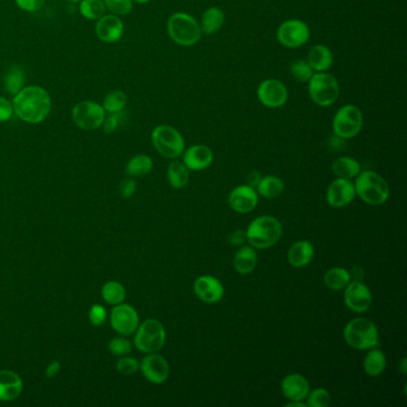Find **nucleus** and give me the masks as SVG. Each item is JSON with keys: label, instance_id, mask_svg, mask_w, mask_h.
Here are the masks:
<instances>
[{"label": "nucleus", "instance_id": "nucleus-1", "mask_svg": "<svg viewBox=\"0 0 407 407\" xmlns=\"http://www.w3.org/2000/svg\"><path fill=\"white\" fill-rule=\"evenodd\" d=\"M12 107L14 114L23 122L40 125L52 111V97L42 86H24L12 98Z\"/></svg>", "mask_w": 407, "mask_h": 407}, {"label": "nucleus", "instance_id": "nucleus-2", "mask_svg": "<svg viewBox=\"0 0 407 407\" xmlns=\"http://www.w3.org/2000/svg\"><path fill=\"white\" fill-rule=\"evenodd\" d=\"M246 241L255 250H267L278 244L283 233L281 221L271 215L253 218L248 225Z\"/></svg>", "mask_w": 407, "mask_h": 407}, {"label": "nucleus", "instance_id": "nucleus-3", "mask_svg": "<svg viewBox=\"0 0 407 407\" xmlns=\"http://www.w3.org/2000/svg\"><path fill=\"white\" fill-rule=\"evenodd\" d=\"M356 195L369 206H381L388 201L391 190L381 174L375 171H361L355 178Z\"/></svg>", "mask_w": 407, "mask_h": 407}, {"label": "nucleus", "instance_id": "nucleus-4", "mask_svg": "<svg viewBox=\"0 0 407 407\" xmlns=\"http://www.w3.org/2000/svg\"><path fill=\"white\" fill-rule=\"evenodd\" d=\"M166 29L171 40L181 47L196 45L204 35L199 21L186 12L171 15L167 19Z\"/></svg>", "mask_w": 407, "mask_h": 407}, {"label": "nucleus", "instance_id": "nucleus-5", "mask_svg": "<svg viewBox=\"0 0 407 407\" xmlns=\"http://www.w3.org/2000/svg\"><path fill=\"white\" fill-rule=\"evenodd\" d=\"M344 341L355 350H369L379 347L380 334L378 326L366 318H355L345 325Z\"/></svg>", "mask_w": 407, "mask_h": 407}, {"label": "nucleus", "instance_id": "nucleus-6", "mask_svg": "<svg viewBox=\"0 0 407 407\" xmlns=\"http://www.w3.org/2000/svg\"><path fill=\"white\" fill-rule=\"evenodd\" d=\"M307 84L308 95L318 107H331L341 95V86L337 78L329 72H315Z\"/></svg>", "mask_w": 407, "mask_h": 407}, {"label": "nucleus", "instance_id": "nucleus-7", "mask_svg": "<svg viewBox=\"0 0 407 407\" xmlns=\"http://www.w3.org/2000/svg\"><path fill=\"white\" fill-rule=\"evenodd\" d=\"M153 147L166 159H177L185 151L184 137L178 130L169 125H160L151 134Z\"/></svg>", "mask_w": 407, "mask_h": 407}, {"label": "nucleus", "instance_id": "nucleus-8", "mask_svg": "<svg viewBox=\"0 0 407 407\" xmlns=\"http://www.w3.org/2000/svg\"><path fill=\"white\" fill-rule=\"evenodd\" d=\"M134 337V344L144 354L159 352L166 342V331L158 319H147L139 324Z\"/></svg>", "mask_w": 407, "mask_h": 407}, {"label": "nucleus", "instance_id": "nucleus-9", "mask_svg": "<svg viewBox=\"0 0 407 407\" xmlns=\"http://www.w3.org/2000/svg\"><path fill=\"white\" fill-rule=\"evenodd\" d=\"M363 114L359 107L354 104H345L338 109L332 120V130L334 135L343 140H350L359 135L362 130Z\"/></svg>", "mask_w": 407, "mask_h": 407}, {"label": "nucleus", "instance_id": "nucleus-10", "mask_svg": "<svg viewBox=\"0 0 407 407\" xmlns=\"http://www.w3.org/2000/svg\"><path fill=\"white\" fill-rule=\"evenodd\" d=\"M107 112L102 104L93 100H82L72 109V120L74 125L83 130L92 132L103 125Z\"/></svg>", "mask_w": 407, "mask_h": 407}, {"label": "nucleus", "instance_id": "nucleus-11", "mask_svg": "<svg viewBox=\"0 0 407 407\" xmlns=\"http://www.w3.org/2000/svg\"><path fill=\"white\" fill-rule=\"evenodd\" d=\"M276 37L280 45L285 48H300L311 38V29L307 23L301 19H287L278 26Z\"/></svg>", "mask_w": 407, "mask_h": 407}, {"label": "nucleus", "instance_id": "nucleus-12", "mask_svg": "<svg viewBox=\"0 0 407 407\" xmlns=\"http://www.w3.org/2000/svg\"><path fill=\"white\" fill-rule=\"evenodd\" d=\"M288 89L278 79H265L257 88V98L262 105L269 109H280L288 100Z\"/></svg>", "mask_w": 407, "mask_h": 407}, {"label": "nucleus", "instance_id": "nucleus-13", "mask_svg": "<svg viewBox=\"0 0 407 407\" xmlns=\"http://www.w3.org/2000/svg\"><path fill=\"white\" fill-rule=\"evenodd\" d=\"M344 304L348 310L362 314L366 313L373 304V295L369 287L359 280L350 282L344 289Z\"/></svg>", "mask_w": 407, "mask_h": 407}, {"label": "nucleus", "instance_id": "nucleus-14", "mask_svg": "<svg viewBox=\"0 0 407 407\" xmlns=\"http://www.w3.org/2000/svg\"><path fill=\"white\" fill-rule=\"evenodd\" d=\"M111 327L121 336H130L137 331L140 318L137 310L128 304L116 305L110 314Z\"/></svg>", "mask_w": 407, "mask_h": 407}, {"label": "nucleus", "instance_id": "nucleus-15", "mask_svg": "<svg viewBox=\"0 0 407 407\" xmlns=\"http://www.w3.org/2000/svg\"><path fill=\"white\" fill-rule=\"evenodd\" d=\"M140 370L144 379L154 385H162L170 376L169 362L158 352L144 356L140 363Z\"/></svg>", "mask_w": 407, "mask_h": 407}, {"label": "nucleus", "instance_id": "nucleus-16", "mask_svg": "<svg viewBox=\"0 0 407 407\" xmlns=\"http://www.w3.org/2000/svg\"><path fill=\"white\" fill-rule=\"evenodd\" d=\"M194 292L204 304L214 305L223 299L225 287L218 278L202 275L194 282Z\"/></svg>", "mask_w": 407, "mask_h": 407}, {"label": "nucleus", "instance_id": "nucleus-17", "mask_svg": "<svg viewBox=\"0 0 407 407\" xmlns=\"http://www.w3.org/2000/svg\"><path fill=\"white\" fill-rule=\"evenodd\" d=\"M356 190L355 184L352 181L337 178L329 185L326 191V201L329 206L333 208L348 207L355 200Z\"/></svg>", "mask_w": 407, "mask_h": 407}, {"label": "nucleus", "instance_id": "nucleus-18", "mask_svg": "<svg viewBox=\"0 0 407 407\" xmlns=\"http://www.w3.org/2000/svg\"><path fill=\"white\" fill-rule=\"evenodd\" d=\"M259 195L253 186L248 184L238 185L228 195V204L232 211L239 214H248L255 211L258 204Z\"/></svg>", "mask_w": 407, "mask_h": 407}, {"label": "nucleus", "instance_id": "nucleus-19", "mask_svg": "<svg viewBox=\"0 0 407 407\" xmlns=\"http://www.w3.org/2000/svg\"><path fill=\"white\" fill-rule=\"evenodd\" d=\"M95 30L100 41L110 45V43L119 42L122 38L123 33H125V24L119 16L109 14V15H104L97 21Z\"/></svg>", "mask_w": 407, "mask_h": 407}, {"label": "nucleus", "instance_id": "nucleus-20", "mask_svg": "<svg viewBox=\"0 0 407 407\" xmlns=\"http://www.w3.org/2000/svg\"><path fill=\"white\" fill-rule=\"evenodd\" d=\"M183 163L190 171H204L211 166L214 162V152L207 144H193L185 148L183 152Z\"/></svg>", "mask_w": 407, "mask_h": 407}, {"label": "nucleus", "instance_id": "nucleus-21", "mask_svg": "<svg viewBox=\"0 0 407 407\" xmlns=\"http://www.w3.org/2000/svg\"><path fill=\"white\" fill-rule=\"evenodd\" d=\"M281 391L289 401H304L311 391V385L304 375L294 373L282 379Z\"/></svg>", "mask_w": 407, "mask_h": 407}, {"label": "nucleus", "instance_id": "nucleus-22", "mask_svg": "<svg viewBox=\"0 0 407 407\" xmlns=\"http://www.w3.org/2000/svg\"><path fill=\"white\" fill-rule=\"evenodd\" d=\"M314 246L311 241L299 240L295 241L289 248L287 259L292 268L301 269V268L307 267L308 264L311 263L314 258Z\"/></svg>", "mask_w": 407, "mask_h": 407}, {"label": "nucleus", "instance_id": "nucleus-23", "mask_svg": "<svg viewBox=\"0 0 407 407\" xmlns=\"http://www.w3.org/2000/svg\"><path fill=\"white\" fill-rule=\"evenodd\" d=\"M23 392V381L15 371L0 370V401H12Z\"/></svg>", "mask_w": 407, "mask_h": 407}, {"label": "nucleus", "instance_id": "nucleus-24", "mask_svg": "<svg viewBox=\"0 0 407 407\" xmlns=\"http://www.w3.org/2000/svg\"><path fill=\"white\" fill-rule=\"evenodd\" d=\"M257 252L251 245H241L233 257L234 270L241 276L251 274L257 267Z\"/></svg>", "mask_w": 407, "mask_h": 407}, {"label": "nucleus", "instance_id": "nucleus-25", "mask_svg": "<svg viewBox=\"0 0 407 407\" xmlns=\"http://www.w3.org/2000/svg\"><path fill=\"white\" fill-rule=\"evenodd\" d=\"M307 63L314 72H329L333 65V54L325 45H315L310 49Z\"/></svg>", "mask_w": 407, "mask_h": 407}, {"label": "nucleus", "instance_id": "nucleus-26", "mask_svg": "<svg viewBox=\"0 0 407 407\" xmlns=\"http://www.w3.org/2000/svg\"><path fill=\"white\" fill-rule=\"evenodd\" d=\"M225 21H226V16H225V12L222 11V9L218 6H211L202 14L201 21L199 22L201 31L204 35H214L221 30Z\"/></svg>", "mask_w": 407, "mask_h": 407}, {"label": "nucleus", "instance_id": "nucleus-27", "mask_svg": "<svg viewBox=\"0 0 407 407\" xmlns=\"http://www.w3.org/2000/svg\"><path fill=\"white\" fill-rule=\"evenodd\" d=\"M387 366V359L385 352L378 347L369 349L366 352V357L363 359V370L368 376L376 378L384 373Z\"/></svg>", "mask_w": 407, "mask_h": 407}, {"label": "nucleus", "instance_id": "nucleus-28", "mask_svg": "<svg viewBox=\"0 0 407 407\" xmlns=\"http://www.w3.org/2000/svg\"><path fill=\"white\" fill-rule=\"evenodd\" d=\"M257 193L267 200H274L281 196L285 191V183L281 178L274 174H268L260 178L258 184L255 186Z\"/></svg>", "mask_w": 407, "mask_h": 407}, {"label": "nucleus", "instance_id": "nucleus-29", "mask_svg": "<svg viewBox=\"0 0 407 407\" xmlns=\"http://www.w3.org/2000/svg\"><path fill=\"white\" fill-rule=\"evenodd\" d=\"M332 172L337 178L352 181L361 172V164L352 157H339L331 165Z\"/></svg>", "mask_w": 407, "mask_h": 407}, {"label": "nucleus", "instance_id": "nucleus-30", "mask_svg": "<svg viewBox=\"0 0 407 407\" xmlns=\"http://www.w3.org/2000/svg\"><path fill=\"white\" fill-rule=\"evenodd\" d=\"M166 177L174 189H183L189 183L190 170L183 162L174 159L167 167Z\"/></svg>", "mask_w": 407, "mask_h": 407}, {"label": "nucleus", "instance_id": "nucleus-31", "mask_svg": "<svg viewBox=\"0 0 407 407\" xmlns=\"http://www.w3.org/2000/svg\"><path fill=\"white\" fill-rule=\"evenodd\" d=\"M352 280L350 271L345 268H331L324 274V285L331 290H344Z\"/></svg>", "mask_w": 407, "mask_h": 407}, {"label": "nucleus", "instance_id": "nucleus-32", "mask_svg": "<svg viewBox=\"0 0 407 407\" xmlns=\"http://www.w3.org/2000/svg\"><path fill=\"white\" fill-rule=\"evenodd\" d=\"M153 169V160L147 154H137L127 163L126 172L130 177H144Z\"/></svg>", "mask_w": 407, "mask_h": 407}, {"label": "nucleus", "instance_id": "nucleus-33", "mask_svg": "<svg viewBox=\"0 0 407 407\" xmlns=\"http://www.w3.org/2000/svg\"><path fill=\"white\" fill-rule=\"evenodd\" d=\"M128 103V96L121 90H114L104 97L102 107L107 114H121Z\"/></svg>", "mask_w": 407, "mask_h": 407}, {"label": "nucleus", "instance_id": "nucleus-34", "mask_svg": "<svg viewBox=\"0 0 407 407\" xmlns=\"http://www.w3.org/2000/svg\"><path fill=\"white\" fill-rule=\"evenodd\" d=\"M102 297L107 304L112 305V306L122 304L126 299V289L120 282H107L102 287Z\"/></svg>", "mask_w": 407, "mask_h": 407}, {"label": "nucleus", "instance_id": "nucleus-35", "mask_svg": "<svg viewBox=\"0 0 407 407\" xmlns=\"http://www.w3.org/2000/svg\"><path fill=\"white\" fill-rule=\"evenodd\" d=\"M24 84H26V75L21 67H11L8 73L5 74L4 88L9 95L15 96L16 93H18L26 86Z\"/></svg>", "mask_w": 407, "mask_h": 407}, {"label": "nucleus", "instance_id": "nucleus-36", "mask_svg": "<svg viewBox=\"0 0 407 407\" xmlns=\"http://www.w3.org/2000/svg\"><path fill=\"white\" fill-rule=\"evenodd\" d=\"M105 11L103 0H82L79 3V12L88 21H98L105 15Z\"/></svg>", "mask_w": 407, "mask_h": 407}, {"label": "nucleus", "instance_id": "nucleus-37", "mask_svg": "<svg viewBox=\"0 0 407 407\" xmlns=\"http://www.w3.org/2000/svg\"><path fill=\"white\" fill-rule=\"evenodd\" d=\"M289 70H290V74L295 80L300 83H308V80L312 78V75L315 73L314 70H312V67L310 66V63H307V60H295L294 63H292L290 67H289Z\"/></svg>", "mask_w": 407, "mask_h": 407}, {"label": "nucleus", "instance_id": "nucleus-38", "mask_svg": "<svg viewBox=\"0 0 407 407\" xmlns=\"http://www.w3.org/2000/svg\"><path fill=\"white\" fill-rule=\"evenodd\" d=\"M305 400L307 407H327L331 403V393L326 388L311 389Z\"/></svg>", "mask_w": 407, "mask_h": 407}, {"label": "nucleus", "instance_id": "nucleus-39", "mask_svg": "<svg viewBox=\"0 0 407 407\" xmlns=\"http://www.w3.org/2000/svg\"><path fill=\"white\" fill-rule=\"evenodd\" d=\"M107 11L112 15L127 16L133 11V0H103Z\"/></svg>", "mask_w": 407, "mask_h": 407}, {"label": "nucleus", "instance_id": "nucleus-40", "mask_svg": "<svg viewBox=\"0 0 407 407\" xmlns=\"http://www.w3.org/2000/svg\"><path fill=\"white\" fill-rule=\"evenodd\" d=\"M132 349H133L132 343L125 337L112 338L109 343V350L111 354L114 356H119V357L130 355Z\"/></svg>", "mask_w": 407, "mask_h": 407}, {"label": "nucleus", "instance_id": "nucleus-41", "mask_svg": "<svg viewBox=\"0 0 407 407\" xmlns=\"http://www.w3.org/2000/svg\"><path fill=\"white\" fill-rule=\"evenodd\" d=\"M116 369L120 374L133 375L137 373V370L140 369V363L137 362V359H134V357H128V355L122 356L117 361Z\"/></svg>", "mask_w": 407, "mask_h": 407}, {"label": "nucleus", "instance_id": "nucleus-42", "mask_svg": "<svg viewBox=\"0 0 407 407\" xmlns=\"http://www.w3.org/2000/svg\"><path fill=\"white\" fill-rule=\"evenodd\" d=\"M89 319L93 326H102L107 320V311L100 305H93L90 308Z\"/></svg>", "mask_w": 407, "mask_h": 407}, {"label": "nucleus", "instance_id": "nucleus-43", "mask_svg": "<svg viewBox=\"0 0 407 407\" xmlns=\"http://www.w3.org/2000/svg\"><path fill=\"white\" fill-rule=\"evenodd\" d=\"M14 116V107L11 100L6 97L0 96V123L8 122Z\"/></svg>", "mask_w": 407, "mask_h": 407}, {"label": "nucleus", "instance_id": "nucleus-44", "mask_svg": "<svg viewBox=\"0 0 407 407\" xmlns=\"http://www.w3.org/2000/svg\"><path fill=\"white\" fill-rule=\"evenodd\" d=\"M46 0H15L16 5L22 11L36 12L45 4Z\"/></svg>", "mask_w": 407, "mask_h": 407}, {"label": "nucleus", "instance_id": "nucleus-45", "mask_svg": "<svg viewBox=\"0 0 407 407\" xmlns=\"http://www.w3.org/2000/svg\"><path fill=\"white\" fill-rule=\"evenodd\" d=\"M137 191V181L133 178H126L120 184V194L123 199H130Z\"/></svg>", "mask_w": 407, "mask_h": 407}, {"label": "nucleus", "instance_id": "nucleus-46", "mask_svg": "<svg viewBox=\"0 0 407 407\" xmlns=\"http://www.w3.org/2000/svg\"><path fill=\"white\" fill-rule=\"evenodd\" d=\"M120 115L121 114H107V116H105V120L102 125L104 133L112 134L117 130L120 125Z\"/></svg>", "mask_w": 407, "mask_h": 407}, {"label": "nucleus", "instance_id": "nucleus-47", "mask_svg": "<svg viewBox=\"0 0 407 407\" xmlns=\"http://www.w3.org/2000/svg\"><path fill=\"white\" fill-rule=\"evenodd\" d=\"M228 243L233 246L244 245L246 243V232L241 230L234 231L228 236Z\"/></svg>", "mask_w": 407, "mask_h": 407}, {"label": "nucleus", "instance_id": "nucleus-48", "mask_svg": "<svg viewBox=\"0 0 407 407\" xmlns=\"http://www.w3.org/2000/svg\"><path fill=\"white\" fill-rule=\"evenodd\" d=\"M60 369H61V363H60L59 361H53V362L49 363V366L46 368V378H56V375L59 374Z\"/></svg>", "mask_w": 407, "mask_h": 407}, {"label": "nucleus", "instance_id": "nucleus-49", "mask_svg": "<svg viewBox=\"0 0 407 407\" xmlns=\"http://www.w3.org/2000/svg\"><path fill=\"white\" fill-rule=\"evenodd\" d=\"M260 178H262V176H260V174H259L258 171H253V172H251V174H248V185L255 188L257 184H258L259 181H260Z\"/></svg>", "mask_w": 407, "mask_h": 407}, {"label": "nucleus", "instance_id": "nucleus-50", "mask_svg": "<svg viewBox=\"0 0 407 407\" xmlns=\"http://www.w3.org/2000/svg\"><path fill=\"white\" fill-rule=\"evenodd\" d=\"M287 407H307L305 401H289L288 403H285Z\"/></svg>", "mask_w": 407, "mask_h": 407}, {"label": "nucleus", "instance_id": "nucleus-51", "mask_svg": "<svg viewBox=\"0 0 407 407\" xmlns=\"http://www.w3.org/2000/svg\"><path fill=\"white\" fill-rule=\"evenodd\" d=\"M400 373L403 375L407 374L406 357H403V359H401V363H400Z\"/></svg>", "mask_w": 407, "mask_h": 407}, {"label": "nucleus", "instance_id": "nucleus-52", "mask_svg": "<svg viewBox=\"0 0 407 407\" xmlns=\"http://www.w3.org/2000/svg\"><path fill=\"white\" fill-rule=\"evenodd\" d=\"M149 1L151 0H133V3H135V4H147Z\"/></svg>", "mask_w": 407, "mask_h": 407}, {"label": "nucleus", "instance_id": "nucleus-53", "mask_svg": "<svg viewBox=\"0 0 407 407\" xmlns=\"http://www.w3.org/2000/svg\"><path fill=\"white\" fill-rule=\"evenodd\" d=\"M66 1H70V3H80L82 0H66Z\"/></svg>", "mask_w": 407, "mask_h": 407}]
</instances>
